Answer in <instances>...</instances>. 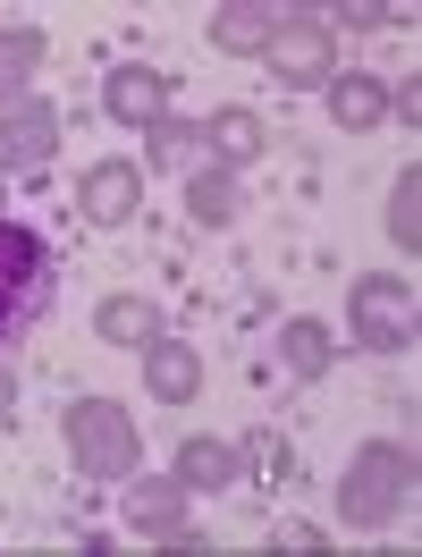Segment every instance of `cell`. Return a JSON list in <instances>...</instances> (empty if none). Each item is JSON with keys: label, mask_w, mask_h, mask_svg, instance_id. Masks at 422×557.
<instances>
[{"label": "cell", "mask_w": 422, "mask_h": 557, "mask_svg": "<svg viewBox=\"0 0 422 557\" xmlns=\"http://www.w3.org/2000/svg\"><path fill=\"white\" fill-rule=\"evenodd\" d=\"M186 498H195V490L177 482H127V532H144V541H161V549H195V532H186Z\"/></svg>", "instance_id": "7"}, {"label": "cell", "mask_w": 422, "mask_h": 557, "mask_svg": "<svg viewBox=\"0 0 422 557\" xmlns=\"http://www.w3.org/2000/svg\"><path fill=\"white\" fill-rule=\"evenodd\" d=\"M69 465L85 482H127L136 473V414L110 397H76L69 406Z\"/></svg>", "instance_id": "3"}, {"label": "cell", "mask_w": 422, "mask_h": 557, "mask_svg": "<svg viewBox=\"0 0 422 557\" xmlns=\"http://www.w3.org/2000/svg\"><path fill=\"white\" fill-rule=\"evenodd\" d=\"M280 363L287 372H296V381H321V372H330V363H338V338H330V321H287L280 330Z\"/></svg>", "instance_id": "15"}, {"label": "cell", "mask_w": 422, "mask_h": 557, "mask_svg": "<svg viewBox=\"0 0 422 557\" xmlns=\"http://www.w3.org/2000/svg\"><path fill=\"white\" fill-rule=\"evenodd\" d=\"M203 144H211V170H246V161H262L271 127H262L246 102H228V110H211V119H203Z\"/></svg>", "instance_id": "10"}, {"label": "cell", "mask_w": 422, "mask_h": 557, "mask_svg": "<svg viewBox=\"0 0 422 557\" xmlns=\"http://www.w3.org/2000/svg\"><path fill=\"white\" fill-rule=\"evenodd\" d=\"M186 211H195L203 228H228V220L246 211V186H237V170H195V177H186Z\"/></svg>", "instance_id": "16"}, {"label": "cell", "mask_w": 422, "mask_h": 557, "mask_svg": "<svg viewBox=\"0 0 422 557\" xmlns=\"http://www.w3.org/2000/svg\"><path fill=\"white\" fill-rule=\"evenodd\" d=\"M388 237L406 245V253H422V170L406 161V177L388 186Z\"/></svg>", "instance_id": "19"}, {"label": "cell", "mask_w": 422, "mask_h": 557, "mask_svg": "<svg viewBox=\"0 0 422 557\" xmlns=\"http://www.w3.org/2000/svg\"><path fill=\"white\" fill-rule=\"evenodd\" d=\"M51 245L26 220H0V347H17L42 313H51Z\"/></svg>", "instance_id": "2"}, {"label": "cell", "mask_w": 422, "mask_h": 557, "mask_svg": "<svg viewBox=\"0 0 422 557\" xmlns=\"http://www.w3.org/2000/svg\"><path fill=\"white\" fill-rule=\"evenodd\" d=\"M60 136H69L60 102H9V110H0V170H9V177L42 170V161L60 152Z\"/></svg>", "instance_id": "6"}, {"label": "cell", "mask_w": 422, "mask_h": 557, "mask_svg": "<svg viewBox=\"0 0 422 557\" xmlns=\"http://www.w3.org/2000/svg\"><path fill=\"white\" fill-rule=\"evenodd\" d=\"M9 406H17V372L0 363V414H9Z\"/></svg>", "instance_id": "23"}, {"label": "cell", "mask_w": 422, "mask_h": 557, "mask_svg": "<svg viewBox=\"0 0 422 557\" xmlns=\"http://www.w3.org/2000/svg\"><path fill=\"white\" fill-rule=\"evenodd\" d=\"M271 549H287V557H321V549H330V532H321V523H305V516H287V523H271Z\"/></svg>", "instance_id": "21"}, {"label": "cell", "mask_w": 422, "mask_h": 557, "mask_svg": "<svg viewBox=\"0 0 422 557\" xmlns=\"http://www.w3.org/2000/svg\"><path fill=\"white\" fill-rule=\"evenodd\" d=\"M287 26V9H262V0H237L211 17V51H271V35Z\"/></svg>", "instance_id": "14"}, {"label": "cell", "mask_w": 422, "mask_h": 557, "mask_svg": "<svg viewBox=\"0 0 422 557\" xmlns=\"http://www.w3.org/2000/svg\"><path fill=\"white\" fill-rule=\"evenodd\" d=\"M102 110L119 119V127H161V119H170V76L144 69V60H127V69L102 76Z\"/></svg>", "instance_id": "8"}, {"label": "cell", "mask_w": 422, "mask_h": 557, "mask_svg": "<svg viewBox=\"0 0 422 557\" xmlns=\"http://www.w3.org/2000/svg\"><path fill=\"white\" fill-rule=\"evenodd\" d=\"M330 119H338L347 136L381 127V119H388V85H381V76H355V69H338V76H330Z\"/></svg>", "instance_id": "12"}, {"label": "cell", "mask_w": 422, "mask_h": 557, "mask_svg": "<svg viewBox=\"0 0 422 557\" xmlns=\"http://www.w3.org/2000/svg\"><path fill=\"white\" fill-rule=\"evenodd\" d=\"M94 330H102V347H152L161 338V313H152V296H102L94 305Z\"/></svg>", "instance_id": "13"}, {"label": "cell", "mask_w": 422, "mask_h": 557, "mask_svg": "<svg viewBox=\"0 0 422 557\" xmlns=\"http://www.w3.org/2000/svg\"><path fill=\"white\" fill-rule=\"evenodd\" d=\"M144 388H152L161 406H195V397H203V355L152 338V347H144Z\"/></svg>", "instance_id": "11"}, {"label": "cell", "mask_w": 422, "mask_h": 557, "mask_svg": "<svg viewBox=\"0 0 422 557\" xmlns=\"http://www.w3.org/2000/svg\"><path fill=\"white\" fill-rule=\"evenodd\" d=\"M388 9L381 0H338V26H355V35H372V26H381Z\"/></svg>", "instance_id": "22"}, {"label": "cell", "mask_w": 422, "mask_h": 557, "mask_svg": "<svg viewBox=\"0 0 422 557\" xmlns=\"http://www.w3.org/2000/svg\"><path fill=\"white\" fill-rule=\"evenodd\" d=\"M262 69L280 76V85H330L338 76V35L321 26V17H287L280 35H271V51H262Z\"/></svg>", "instance_id": "5"}, {"label": "cell", "mask_w": 422, "mask_h": 557, "mask_svg": "<svg viewBox=\"0 0 422 557\" xmlns=\"http://www.w3.org/2000/svg\"><path fill=\"white\" fill-rule=\"evenodd\" d=\"M42 51H51V42H42L35 26H0V110L26 94V76L42 69Z\"/></svg>", "instance_id": "18"}, {"label": "cell", "mask_w": 422, "mask_h": 557, "mask_svg": "<svg viewBox=\"0 0 422 557\" xmlns=\"http://www.w3.org/2000/svg\"><path fill=\"white\" fill-rule=\"evenodd\" d=\"M347 321H355V347L397 355L406 338H414V287H406V278H355Z\"/></svg>", "instance_id": "4"}, {"label": "cell", "mask_w": 422, "mask_h": 557, "mask_svg": "<svg viewBox=\"0 0 422 557\" xmlns=\"http://www.w3.org/2000/svg\"><path fill=\"white\" fill-rule=\"evenodd\" d=\"M414 448L406 440H363V448L347 456V473H338V516L355 523V532H381V523L406 516V498H414Z\"/></svg>", "instance_id": "1"}, {"label": "cell", "mask_w": 422, "mask_h": 557, "mask_svg": "<svg viewBox=\"0 0 422 557\" xmlns=\"http://www.w3.org/2000/svg\"><path fill=\"white\" fill-rule=\"evenodd\" d=\"M144 136H152V161H195V144H203V127H186V119H161V127H144Z\"/></svg>", "instance_id": "20"}, {"label": "cell", "mask_w": 422, "mask_h": 557, "mask_svg": "<svg viewBox=\"0 0 422 557\" xmlns=\"http://www.w3.org/2000/svg\"><path fill=\"white\" fill-rule=\"evenodd\" d=\"M76 211H85L94 228L136 220V211H144V170H136V161H94V170H85V186H76Z\"/></svg>", "instance_id": "9"}, {"label": "cell", "mask_w": 422, "mask_h": 557, "mask_svg": "<svg viewBox=\"0 0 422 557\" xmlns=\"http://www.w3.org/2000/svg\"><path fill=\"white\" fill-rule=\"evenodd\" d=\"M177 482H186V490H228V482H237V448L211 440V431H195V440L177 448Z\"/></svg>", "instance_id": "17"}]
</instances>
